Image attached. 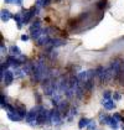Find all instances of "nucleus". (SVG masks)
I'll use <instances>...</instances> for the list:
<instances>
[{
  "mask_svg": "<svg viewBox=\"0 0 124 130\" xmlns=\"http://www.w3.org/2000/svg\"><path fill=\"white\" fill-rule=\"evenodd\" d=\"M36 124L37 125H42V124H51V117H50V111L42 108L39 111L37 119H36Z\"/></svg>",
  "mask_w": 124,
  "mask_h": 130,
  "instance_id": "obj_1",
  "label": "nucleus"
},
{
  "mask_svg": "<svg viewBox=\"0 0 124 130\" xmlns=\"http://www.w3.org/2000/svg\"><path fill=\"white\" fill-rule=\"evenodd\" d=\"M42 109V107H34V108H31L30 111L27 113V115H26V118H25V120L29 123V124H31V125H35L36 124V119H37V115H39V111Z\"/></svg>",
  "mask_w": 124,
  "mask_h": 130,
  "instance_id": "obj_2",
  "label": "nucleus"
},
{
  "mask_svg": "<svg viewBox=\"0 0 124 130\" xmlns=\"http://www.w3.org/2000/svg\"><path fill=\"white\" fill-rule=\"evenodd\" d=\"M50 117H51V124L52 125H60L62 123V114L60 113V110L57 109H51L50 110Z\"/></svg>",
  "mask_w": 124,
  "mask_h": 130,
  "instance_id": "obj_3",
  "label": "nucleus"
},
{
  "mask_svg": "<svg viewBox=\"0 0 124 130\" xmlns=\"http://www.w3.org/2000/svg\"><path fill=\"white\" fill-rule=\"evenodd\" d=\"M57 109L60 110V113H61L62 115H67V114H70L71 107H70V104H68L67 100H61L58 103V105H57Z\"/></svg>",
  "mask_w": 124,
  "mask_h": 130,
  "instance_id": "obj_4",
  "label": "nucleus"
},
{
  "mask_svg": "<svg viewBox=\"0 0 124 130\" xmlns=\"http://www.w3.org/2000/svg\"><path fill=\"white\" fill-rule=\"evenodd\" d=\"M111 67H112V70H113L114 78H118L119 74H120V72H122V64H120V62L118 60L113 61V62L111 63Z\"/></svg>",
  "mask_w": 124,
  "mask_h": 130,
  "instance_id": "obj_5",
  "label": "nucleus"
},
{
  "mask_svg": "<svg viewBox=\"0 0 124 130\" xmlns=\"http://www.w3.org/2000/svg\"><path fill=\"white\" fill-rule=\"evenodd\" d=\"M15 108H16V111H18V114L20 115L21 118H26V115H27V111H26V108H25V105L24 104H21V103H16L15 104Z\"/></svg>",
  "mask_w": 124,
  "mask_h": 130,
  "instance_id": "obj_6",
  "label": "nucleus"
},
{
  "mask_svg": "<svg viewBox=\"0 0 124 130\" xmlns=\"http://www.w3.org/2000/svg\"><path fill=\"white\" fill-rule=\"evenodd\" d=\"M96 76L99 78L101 83H104V78H105V68L103 66H98L96 68Z\"/></svg>",
  "mask_w": 124,
  "mask_h": 130,
  "instance_id": "obj_7",
  "label": "nucleus"
},
{
  "mask_svg": "<svg viewBox=\"0 0 124 130\" xmlns=\"http://www.w3.org/2000/svg\"><path fill=\"white\" fill-rule=\"evenodd\" d=\"M49 41H50L49 35L43 32L41 36H40V37L36 40V43H37V46H45V45H47V43H49Z\"/></svg>",
  "mask_w": 124,
  "mask_h": 130,
  "instance_id": "obj_8",
  "label": "nucleus"
},
{
  "mask_svg": "<svg viewBox=\"0 0 124 130\" xmlns=\"http://www.w3.org/2000/svg\"><path fill=\"white\" fill-rule=\"evenodd\" d=\"M77 78H78L80 84L84 87V83H86L87 79H88V73H87V71H82V72H80V73L77 74Z\"/></svg>",
  "mask_w": 124,
  "mask_h": 130,
  "instance_id": "obj_9",
  "label": "nucleus"
},
{
  "mask_svg": "<svg viewBox=\"0 0 124 130\" xmlns=\"http://www.w3.org/2000/svg\"><path fill=\"white\" fill-rule=\"evenodd\" d=\"M3 80H4V83L6 86H10L11 83H12V80H14V73L11 71H6L5 74H4V79Z\"/></svg>",
  "mask_w": 124,
  "mask_h": 130,
  "instance_id": "obj_10",
  "label": "nucleus"
},
{
  "mask_svg": "<svg viewBox=\"0 0 124 130\" xmlns=\"http://www.w3.org/2000/svg\"><path fill=\"white\" fill-rule=\"evenodd\" d=\"M6 113H8V118L10 120H12V121H20V120L24 119V118H21L20 115L18 114L16 108H15V110H12V111H6Z\"/></svg>",
  "mask_w": 124,
  "mask_h": 130,
  "instance_id": "obj_11",
  "label": "nucleus"
},
{
  "mask_svg": "<svg viewBox=\"0 0 124 130\" xmlns=\"http://www.w3.org/2000/svg\"><path fill=\"white\" fill-rule=\"evenodd\" d=\"M14 20L16 21V24H18V29H21L22 25L25 24L24 22V15H21V14H15L14 15Z\"/></svg>",
  "mask_w": 124,
  "mask_h": 130,
  "instance_id": "obj_12",
  "label": "nucleus"
},
{
  "mask_svg": "<svg viewBox=\"0 0 124 130\" xmlns=\"http://www.w3.org/2000/svg\"><path fill=\"white\" fill-rule=\"evenodd\" d=\"M22 71H24L25 74H32V72H34V63H30V62L25 63Z\"/></svg>",
  "mask_w": 124,
  "mask_h": 130,
  "instance_id": "obj_13",
  "label": "nucleus"
},
{
  "mask_svg": "<svg viewBox=\"0 0 124 130\" xmlns=\"http://www.w3.org/2000/svg\"><path fill=\"white\" fill-rule=\"evenodd\" d=\"M103 107H104V109H107V110H113L114 108H115L114 100H112V99L104 100V102H103Z\"/></svg>",
  "mask_w": 124,
  "mask_h": 130,
  "instance_id": "obj_14",
  "label": "nucleus"
},
{
  "mask_svg": "<svg viewBox=\"0 0 124 130\" xmlns=\"http://www.w3.org/2000/svg\"><path fill=\"white\" fill-rule=\"evenodd\" d=\"M11 18H14V16L11 15V12L9 10H1V21L6 22V21L10 20Z\"/></svg>",
  "mask_w": 124,
  "mask_h": 130,
  "instance_id": "obj_15",
  "label": "nucleus"
},
{
  "mask_svg": "<svg viewBox=\"0 0 124 130\" xmlns=\"http://www.w3.org/2000/svg\"><path fill=\"white\" fill-rule=\"evenodd\" d=\"M89 121H91V120L87 119V118H81L80 121H78V128H80V129L87 128V126H88V124H89Z\"/></svg>",
  "mask_w": 124,
  "mask_h": 130,
  "instance_id": "obj_16",
  "label": "nucleus"
},
{
  "mask_svg": "<svg viewBox=\"0 0 124 130\" xmlns=\"http://www.w3.org/2000/svg\"><path fill=\"white\" fill-rule=\"evenodd\" d=\"M43 32H45V31L42 30V29H39V30H35V31H31V37H32L34 40H37V39L41 36Z\"/></svg>",
  "mask_w": 124,
  "mask_h": 130,
  "instance_id": "obj_17",
  "label": "nucleus"
},
{
  "mask_svg": "<svg viewBox=\"0 0 124 130\" xmlns=\"http://www.w3.org/2000/svg\"><path fill=\"white\" fill-rule=\"evenodd\" d=\"M10 55H11V56H15V57L20 56V55H21L20 48H19L18 46H11V47H10Z\"/></svg>",
  "mask_w": 124,
  "mask_h": 130,
  "instance_id": "obj_18",
  "label": "nucleus"
},
{
  "mask_svg": "<svg viewBox=\"0 0 124 130\" xmlns=\"http://www.w3.org/2000/svg\"><path fill=\"white\" fill-rule=\"evenodd\" d=\"M111 128L113 130H118V128H119V125H118V120L115 119L114 117H112L111 118V120H109V124H108Z\"/></svg>",
  "mask_w": 124,
  "mask_h": 130,
  "instance_id": "obj_19",
  "label": "nucleus"
},
{
  "mask_svg": "<svg viewBox=\"0 0 124 130\" xmlns=\"http://www.w3.org/2000/svg\"><path fill=\"white\" fill-rule=\"evenodd\" d=\"M39 29H42L41 27V22L39 20H36L32 25H31V27H30V31H35V30H39Z\"/></svg>",
  "mask_w": 124,
  "mask_h": 130,
  "instance_id": "obj_20",
  "label": "nucleus"
},
{
  "mask_svg": "<svg viewBox=\"0 0 124 130\" xmlns=\"http://www.w3.org/2000/svg\"><path fill=\"white\" fill-rule=\"evenodd\" d=\"M96 126H97V123H96L94 120H91L89 124H88V126H87V129L88 130H96Z\"/></svg>",
  "mask_w": 124,
  "mask_h": 130,
  "instance_id": "obj_21",
  "label": "nucleus"
},
{
  "mask_svg": "<svg viewBox=\"0 0 124 130\" xmlns=\"http://www.w3.org/2000/svg\"><path fill=\"white\" fill-rule=\"evenodd\" d=\"M111 95H112V93H111L109 90H105V92H103V98H104V100L111 99Z\"/></svg>",
  "mask_w": 124,
  "mask_h": 130,
  "instance_id": "obj_22",
  "label": "nucleus"
},
{
  "mask_svg": "<svg viewBox=\"0 0 124 130\" xmlns=\"http://www.w3.org/2000/svg\"><path fill=\"white\" fill-rule=\"evenodd\" d=\"M76 114H77V108L72 107V108L70 109V115H71V117H74Z\"/></svg>",
  "mask_w": 124,
  "mask_h": 130,
  "instance_id": "obj_23",
  "label": "nucleus"
},
{
  "mask_svg": "<svg viewBox=\"0 0 124 130\" xmlns=\"http://www.w3.org/2000/svg\"><path fill=\"white\" fill-rule=\"evenodd\" d=\"M120 114H122V113H115V114H114L113 117H114V118H115L117 120H118V121H119V120H122V119H123V117H122Z\"/></svg>",
  "mask_w": 124,
  "mask_h": 130,
  "instance_id": "obj_24",
  "label": "nucleus"
},
{
  "mask_svg": "<svg viewBox=\"0 0 124 130\" xmlns=\"http://www.w3.org/2000/svg\"><path fill=\"white\" fill-rule=\"evenodd\" d=\"M113 97H114V99H120V94H119L118 92H115V93H114Z\"/></svg>",
  "mask_w": 124,
  "mask_h": 130,
  "instance_id": "obj_25",
  "label": "nucleus"
},
{
  "mask_svg": "<svg viewBox=\"0 0 124 130\" xmlns=\"http://www.w3.org/2000/svg\"><path fill=\"white\" fill-rule=\"evenodd\" d=\"M21 40L22 41H27L29 40V36H27V35H22V36H21Z\"/></svg>",
  "mask_w": 124,
  "mask_h": 130,
  "instance_id": "obj_26",
  "label": "nucleus"
},
{
  "mask_svg": "<svg viewBox=\"0 0 124 130\" xmlns=\"http://www.w3.org/2000/svg\"><path fill=\"white\" fill-rule=\"evenodd\" d=\"M14 3L16 5H22V0H14Z\"/></svg>",
  "mask_w": 124,
  "mask_h": 130,
  "instance_id": "obj_27",
  "label": "nucleus"
},
{
  "mask_svg": "<svg viewBox=\"0 0 124 130\" xmlns=\"http://www.w3.org/2000/svg\"><path fill=\"white\" fill-rule=\"evenodd\" d=\"M0 47H1V53L4 55V52H6V47H4V45H1Z\"/></svg>",
  "mask_w": 124,
  "mask_h": 130,
  "instance_id": "obj_28",
  "label": "nucleus"
},
{
  "mask_svg": "<svg viewBox=\"0 0 124 130\" xmlns=\"http://www.w3.org/2000/svg\"><path fill=\"white\" fill-rule=\"evenodd\" d=\"M4 1H5V3H6V4H10V3H12V1H14V0H4Z\"/></svg>",
  "mask_w": 124,
  "mask_h": 130,
  "instance_id": "obj_29",
  "label": "nucleus"
},
{
  "mask_svg": "<svg viewBox=\"0 0 124 130\" xmlns=\"http://www.w3.org/2000/svg\"><path fill=\"white\" fill-rule=\"evenodd\" d=\"M122 114H123V119H122V121L124 123V113H122Z\"/></svg>",
  "mask_w": 124,
  "mask_h": 130,
  "instance_id": "obj_30",
  "label": "nucleus"
},
{
  "mask_svg": "<svg viewBox=\"0 0 124 130\" xmlns=\"http://www.w3.org/2000/svg\"><path fill=\"white\" fill-rule=\"evenodd\" d=\"M122 130H124V126H123V128H122Z\"/></svg>",
  "mask_w": 124,
  "mask_h": 130,
  "instance_id": "obj_31",
  "label": "nucleus"
}]
</instances>
